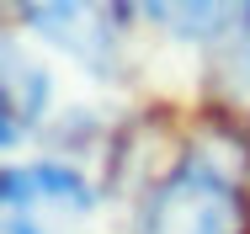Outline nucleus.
<instances>
[{"label":"nucleus","mask_w":250,"mask_h":234,"mask_svg":"<svg viewBox=\"0 0 250 234\" xmlns=\"http://www.w3.org/2000/svg\"><path fill=\"white\" fill-rule=\"evenodd\" d=\"M250 197L218 149H181L176 165L144 191L139 234H245Z\"/></svg>","instance_id":"nucleus-1"},{"label":"nucleus","mask_w":250,"mask_h":234,"mask_svg":"<svg viewBox=\"0 0 250 234\" xmlns=\"http://www.w3.org/2000/svg\"><path fill=\"white\" fill-rule=\"evenodd\" d=\"M96 208V187L69 160L0 165V234H80Z\"/></svg>","instance_id":"nucleus-2"},{"label":"nucleus","mask_w":250,"mask_h":234,"mask_svg":"<svg viewBox=\"0 0 250 234\" xmlns=\"http://www.w3.org/2000/svg\"><path fill=\"white\" fill-rule=\"evenodd\" d=\"M27 27L64 48L91 75H112L123 59V11L117 5H21Z\"/></svg>","instance_id":"nucleus-3"},{"label":"nucleus","mask_w":250,"mask_h":234,"mask_svg":"<svg viewBox=\"0 0 250 234\" xmlns=\"http://www.w3.org/2000/svg\"><path fill=\"white\" fill-rule=\"evenodd\" d=\"M48 112V69L0 38V149L21 144Z\"/></svg>","instance_id":"nucleus-4"},{"label":"nucleus","mask_w":250,"mask_h":234,"mask_svg":"<svg viewBox=\"0 0 250 234\" xmlns=\"http://www.w3.org/2000/svg\"><path fill=\"white\" fill-rule=\"evenodd\" d=\"M149 16L187 43H229L250 21V5H149Z\"/></svg>","instance_id":"nucleus-5"},{"label":"nucleus","mask_w":250,"mask_h":234,"mask_svg":"<svg viewBox=\"0 0 250 234\" xmlns=\"http://www.w3.org/2000/svg\"><path fill=\"white\" fill-rule=\"evenodd\" d=\"M213 96H218L234 117L250 123V21L224 43V53H218V64H213Z\"/></svg>","instance_id":"nucleus-6"}]
</instances>
